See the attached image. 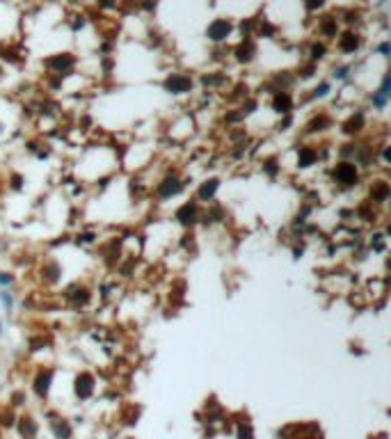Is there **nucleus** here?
Returning a JSON list of instances; mask_svg holds the SVG:
<instances>
[{"mask_svg":"<svg viewBox=\"0 0 391 439\" xmlns=\"http://www.w3.org/2000/svg\"><path fill=\"white\" fill-rule=\"evenodd\" d=\"M211 37L213 39H222L226 35V32H229V23H224V21H218L215 23V25H211Z\"/></svg>","mask_w":391,"mask_h":439,"instance_id":"1","label":"nucleus"}]
</instances>
